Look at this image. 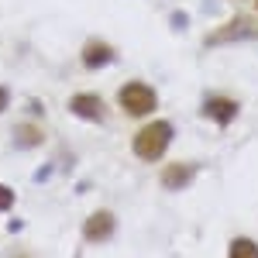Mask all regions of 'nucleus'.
I'll return each instance as SVG.
<instances>
[{
	"instance_id": "obj_4",
	"label": "nucleus",
	"mask_w": 258,
	"mask_h": 258,
	"mask_svg": "<svg viewBox=\"0 0 258 258\" xmlns=\"http://www.w3.org/2000/svg\"><path fill=\"white\" fill-rule=\"evenodd\" d=\"M203 114L214 120V124H220V127H227L231 120L238 117V103L231 97H210L207 103H203Z\"/></svg>"
},
{
	"instance_id": "obj_8",
	"label": "nucleus",
	"mask_w": 258,
	"mask_h": 258,
	"mask_svg": "<svg viewBox=\"0 0 258 258\" xmlns=\"http://www.w3.org/2000/svg\"><path fill=\"white\" fill-rule=\"evenodd\" d=\"M110 59H114V52L103 41H90V48L83 52V62L86 66H103V62H110Z\"/></svg>"
},
{
	"instance_id": "obj_10",
	"label": "nucleus",
	"mask_w": 258,
	"mask_h": 258,
	"mask_svg": "<svg viewBox=\"0 0 258 258\" xmlns=\"http://www.w3.org/2000/svg\"><path fill=\"white\" fill-rule=\"evenodd\" d=\"M14 207V189H7V186H0V214H7Z\"/></svg>"
},
{
	"instance_id": "obj_9",
	"label": "nucleus",
	"mask_w": 258,
	"mask_h": 258,
	"mask_svg": "<svg viewBox=\"0 0 258 258\" xmlns=\"http://www.w3.org/2000/svg\"><path fill=\"white\" fill-rule=\"evenodd\" d=\"M18 145H21V148L41 145V131H31V124H21V131H18Z\"/></svg>"
},
{
	"instance_id": "obj_2",
	"label": "nucleus",
	"mask_w": 258,
	"mask_h": 258,
	"mask_svg": "<svg viewBox=\"0 0 258 258\" xmlns=\"http://www.w3.org/2000/svg\"><path fill=\"white\" fill-rule=\"evenodd\" d=\"M117 100H120V107L131 114V117H145V114H152L155 110V90L148 86V83H124L120 86V93H117Z\"/></svg>"
},
{
	"instance_id": "obj_5",
	"label": "nucleus",
	"mask_w": 258,
	"mask_h": 258,
	"mask_svg": "<svg viewBox=\"0 0 258 258\" xmlns=\"http://www.w3.org/2000/svg\"><path fill=\"white\" fill-rule=\"evenodd\" d=\"M197 176V165L193 162H176V165H165L162 169V186L165 189H182L186 182H193Z\"/></svg>"
},
{
	"instance_id": "obj_7",
	"label": "nucleus",
	"mask_w": 258,
	"mask_h": 258,
	"mask_svg": "<svg viewBox=\"0 0 258 258\" xmlns=\"http://www.w3.org/2000/svg\"><path fill=\"white\" fill-rule=\"evenodd\" d=\"M227 258H258V241L248 234H238L227 244Z\"/></svg>"
},
{
	"instance_id": "obj_3",
	"label": "nucleus",
	"mask_w": 258,
	"mask_h": 258,
	"mask_svg": "<svg viewBox=\"0 0 258 258\" xmlns=\"http://www.w3.org/2000/svg\"><path fill=\"white\" fill-rule=\"evenodd\" d=\"M117 234V217H114V210H93L90 217L83 220V238L90 241V244H103V241H110Z\"/></svg>"
},
{
	"instance_id": "obj_1",
	"label": "nucleus",
	"mask_w": 258,
	"mask_h": 258,
	"mask_svg": "<svg viewBox=\"0 0 258 258\" xmlns=\"http://www.w3.org/2000/svg\"><path fill=\"white\" fill-rule=\"evenodd\" d=\"M169 145H172V124L169 120H152V124L138 127V135L131 138V152L141 162H159L169 152Z\"/></svg>"
},
{
	"instance_id": "obj_11",
	"label": "nucleus",
	"mask_w": 258,
	"mask_h": 258,
	"mask_svg": "<svg viewBox=\"0 0 258 258\" xmlns=\"http://www.w3.org/2000/svg\"><path fill=\"white\" fill-rule=\"evenodd\" d=\"M4 107H7V90L0 86V110H4Z\"/></svg>"
},
{
	"instance_id": "obj_6",
	"label": "nucleus",
	"mask_w": 258,
	"mask_h": 258,
	"mask_svg": "<svg viewBox=\"0 0 258 258\" xmlns=\"http://www.w3.org/2000/svg\"><path fill=\"white\" fill-rule=\"evenodd\" d=\"M73 114H80L83 120H103L107 117V110H103V103H100V97L93 93H80V97L73 100Z\"/></svg>"
}]
</instances>
